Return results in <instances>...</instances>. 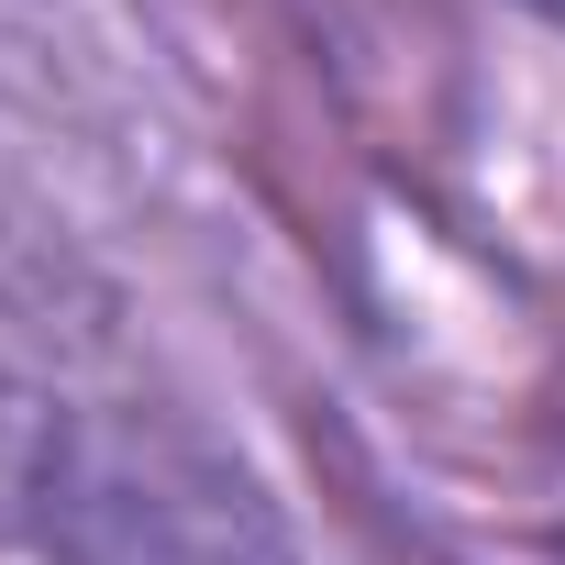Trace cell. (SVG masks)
Wrapping results in <instances>:
<instances>
[{
    "label": "cell",
    "mask_w": 565,
    "mask_h": 565,
    "mask_svg": "<svg viewBox=\"0 0 565 565\" xmlns=\"http://www.w3.org/2000/svg\"><path fill=\"white\" fill-rule=\"evenodd\" d=\"M23 532L45 565H300L289 510L244 455L134 399H56Z\"/></svg>",
    "instance_id": "cell-1"
},
{
    "label": "cell",
    "mask_w": 565,
    "mask_h": 565,
    "mask_svg": "<svg viewBox=\"0 0 565 565\" xmlns=\"http://www.w3.org/2000/svg\"><path fill=\"white\" fill-rule=\"evenodd\" d=\"M532 12H554V23H565V0H532Z\"/></svg>",
    "instance_id": "cell-2"
}]
</instances>
